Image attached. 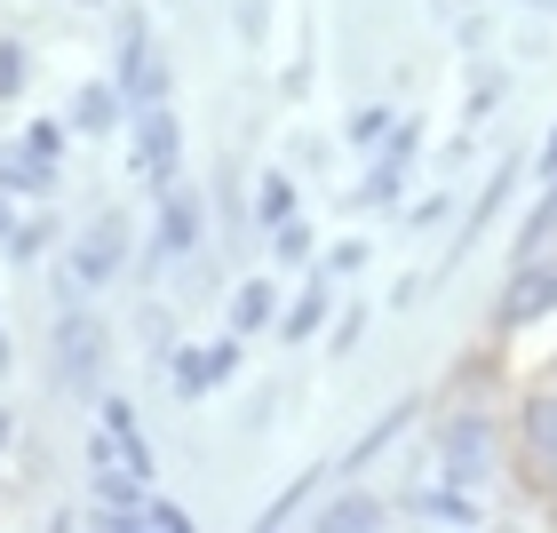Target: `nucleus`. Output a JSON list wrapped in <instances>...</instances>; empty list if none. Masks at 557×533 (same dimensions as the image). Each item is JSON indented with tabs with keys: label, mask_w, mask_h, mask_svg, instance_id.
Here are the masks:
<instances>
[{
	"label": "nucleus",
	"mask_w": 557,
	"mask_h": 533,
	"mask_svg": "<svg viewBox=\"0 0 557 533\" xmlns=\"http://www.w3.org/2000/svg\"><path fill=\"white\" fill-rule=\"evenodd\" d=\"M96 422H104V438H112V454H120V462H128V470H160V462H151V438H144V422H136V406L128 398H96Z\"/></svg>",
	"instance_id": "f8f14e48"
},
{
	"label": "nucleus",
	"mask_w": 557,
	"mask_h": 533,
	"mask_svg": "<svg viewBox=\"0 0 557 533\" xmlns=\"http://www.w3.org/2000/svg\"><path fill=\"white\" fill-rule=\"evenodd\" d=\"M430 446H438V462L454 470V486H470V494H486L494 478L510 470V422H502L478 391H470V398H446Z\"/></svg>",
	"instance_id": "f257e3e1"
},
{
	"label": "nucleus",
	"mask_w": 557,
	"mask_h": 533,
	"mask_svg": "<svg viewBox=\"0 0 557 533\" xmlns=\"http://www.w3.org/2000/svg\"><path fill=\"white\" fill-rule=\"evenodd\" d=\"M144 533H191V510H175V501H160V494H144Z\"/></svg>",
	"instance_id": "b1692460"
},
{
	"label": "nucleus",
	"mask_w": 557,
	"mask_h": 533,
	"mask_svg": "<svg viewBox=\"0 0 557 533\" xmlns=\"http://www.w3.org/2000/svg\"><path fill=\"white\" fill-rule=\"evenodd\" d=\"M326 302H335V271H311V278H302V295L278 311V335H287V343H311L319 326H326Z\"/></svg>",
	"instance_id": "ddd939ff"
},
{
	"label": "nucleus",
	"mask_w": 557,
	"mask_h": 533,
	"mask_svg": "<svg viewBox=\"0 0 557 533\" xmlns=\"http://www.w3.org/2000/svg\"><path fill=\"white\" fill-rule=\"evenodd\" d=\"M414 422H422V398H398L391 414H374V422H367V438H359V446L343 454V470H367L374 454H383V446H398V438H407Z\"/></svg>",
	"instance_id": "dca6fc26"
},
{
	"label": "nucleus",
	"mask_w": 557,
	"mask_h": 533,
	"mask_svg": "<svg viewBox=\"0 0 557 533\" xmlns=\"http://www.w3.org/2000/svg\"><path fill=\"white\" fill-rule=\"evenodd\" d=\"M48 239H57V232H48V215H33V223H24V232L9 239V263H33V256H40Z\"/></svg>",
	"instance_id": "bb28decb"
},
{
	"label": "nucleus",
	"mask_w": 557,
	"mask_h": 533,
	"mask_svg": "<svg viewBox=\"0 0 557 533\" xmlns=\"http://www.w3.org/2000/svg\"><path fill=\"white\" fill-rule=\"evenodd\" d=\"M549 191H557V184H549Z\"/></svg>",
	"instance_id": "e433bc0d"
},
{
	"label": "nucleus",
	"mask_w": 557,
	"mask_h": 533,
	"mask_svg": "<svg viewBox=\"0 0 557 533\" xmlns=\"http://www.w3.org/2000/svg\"><path fill=\"white\" fill-rule=\"evenodd\" d=\"M510 184H518V151H510V160H502V168H494V184H486V191H478V208H470V223H462V239H454V263H462V256H470V247H478V239H486V223L502 215V199H510Z\"/></svg>",
	"instance_id": "a211bd4d"
},
{
	"label": "nucleus",
	"mask_w": 557,
	"mask_h": 533,
	"mask_svg": "<svg viewBox=\"0 0 557 533\" xmlns=\"http://www.w3.org/2000/svg\"><path fill=\"white\" fill-rule=\"evenodd\" d=\"M16 144H24V151H33V160H48V168H57V160H64V128H57V120H33V128H24Z\"/></svg>",
	"instance_id": "393cba45"
},
{
	"label": "nucleus",
	"mask_w": 557,
	"mask_h": 533,
	"mask_svg": "<svg viewBox=\"0 0 557 533\" xmlns=\"http://www.w3.org/2000/svg\"><path fill=\"white\" fill-rule=\"evenodd\" d=\"M278 319V295H271V278H239L232 287V335H256V326Z\"/></svg>",
	"instance_id": "aec40b11"
},
{
	"label": "nucleus",
	"mask_w": 557,
	"mask_h": 533,
	"mask_svg": "<svg viewBox=\"0 0 557 533\" xmlns=\"http://www.w3.org/2000/svg\"><path fill=\"white\" fill-rule=\"evenodd\" d=\"M557 311V263H534V271H510L502 278V302H494V335H518Z\"/></svg>",
	"instance_id": "6e6552de"
},
{
	"label": "nucleus",
	"mask_w": 557,
	"mask_h": 533,
	"mask_svg": "<svg viewBox=\"0 0 557 533\" xmlns=\"http://www.w3.org/2000/svg\"><path fill=\"white\" fill-rule=\"evenodd\" d=\"M359 335H367V311L350 302V311L335 319V359H343V350H359Z\"/></svg>",
	"instance_id": "cd10ccee"
},
{
	"label": "nucleus",
	"mask_w": 557,
	"mask_h": 533,
	"mask_svg": "<svg viewBox=\"0 0 557 533\" xmlns=\"http://www.w3.org/2000/svg\"><path fill=\"white\" fill-rule=\"evenodd\" d=\"M16 232H24V215L9 208V191H0V256H9V239H16Z\"/></svg>",
	"instance_id": "7c9ffc66"
},
{
	"label": "nucleus",
	"mask_w": 557,
	"mask_h": 533,
	"mask_svg": "<svg viewBox=\"0 0 557 533\" xmlns=\"http://www.w3.org/2000/svg\"><path fill=\"white\" fill-rule=\"evenodd\" d=\"M534 263H557V191L542 184V208L518 223V247H510V271H534Z\"/></svg>",
	"instance_id": "2eb2a0df"
},
{
	"label": "nucleus",
	"mask_w": 557,
	"mask_h": 533,
	"mask_svg": "<svg viewBox=\"0 0 557 533\" xmlns=\"http://www.w3.org/2000/svg\"><path fill=\"white\" fill-rule=\"evenodd\" d=\"M414 151H422V120H414V112H398V128L374 144V168H367V184H359V208H391V199L407 191Z\"/></svg>",
	"instance_id": "0eeeda50"
},
{
	"label": "nucleus",
	"mask_w": 557,
	"mask_h": 533,
	"mask_svg": "<svg viewBox=\"0 0 557 533\" xmlns=\"http://www.w3.org/2000/svg\"><path fill=\"white\" fill-rule=\"evenodd\" d=\"M391 128H398V112H391V104H359V112H350V144H359V151H374Z\"/></svg>",
	"instance_id": "4be33fe9"
},
{
	"label": "nucleus",
	"mask_w": 557,
	"mask_h": 533,
	"mask_svg": "<svg viewBox=\"0 0 557 533\" xmlns=\"http://www.w3.org/2000/svg\"><path fill=\"white\" fill-rule=\"evenodd\" d=\"M57 374H64V391H81V398H96V383H104V326H96L81 302L57 319Z\"/></svg>",
	"instance_id": "423d86ee"
},
{
	"label": "nucleus",
	"mask_w": 557,
	"mask_h": 533,
	"mask_svg": "<svg viewBox=\"0 0 557 533\" xmlns=\"http://www.w3.org/2000/svg\"><path fill=\"white\" fill-rule=\"evenodd\" d=\"M232 374H239V335L232 343H208V350H175V359H168L175 398H215Z\"/></svg>",
	"instance_id": "9d476101"
},
{
	"label": "nucleus",
	"mask_w": 557,
	"mask_h": 533,
	"mask_svg": "<svg viewBox=\"0 0 557 533\" xmlns=\"http://www.w3.org/2000/svg\"><path fill=\"white\" fill-rule=\"evenodd\" d=\"M120 96H128V112L168 104V64H160V48H151V16L144 9L120 16Z\"/></svg>",
	"instance_id": "20e7f679"
},
{
	"label": "nucleus",
	"mask_w": 557,
	"mask_h": 533,
	"mask_svg": "<svg viewBox=\"0 0 557 533\" xmlns=\"http://www.w3.org/2000/svg\"><path fill=\"white\" fill-rule=\"evenodd\" d=\"M24 72H33L24 40H0V96H16V88H24Z\"/></svg>",
	"instance_id": "a878e982"
},
{
	"label": "nucleus",
	"mask_w": 557,
	"mask_h": 533,
	"mask_svg": "<svg viewBox=\"0 0 557 533\" xmlns=\"http://www.w3.org/2000/svg\"><path fill=\"white\" fill-rule=\"evenodd\" d=\"M120 120H128V96H120V80H88L81 96H72V136H112Z\"/></svg>",
	"instance_id": "4468645a"
},
{
	"label": "nucleus",
	"mask_w": 557,
	"mask_h": 533,
	"mask_svg": "<svg viewBox=\"0 0 557 533\" xmlns=\"http://www.w3.org/2000/svg\"><path fill=\"white\" fill-rule=\"evenodd\" d=\"M128 120H136V175L151 191H168L175 175H184V120H175L168 104H144Z\"/></svg>",
	"instance_id": "39448f33"
},
{
	"label": "nucleus",
	"mask_w": 557,
	"mask_h": 533,
	"mask_svg": "<svg viewBox=\"0 0 557 533\" xmlns=\"http://www.w3.org/2000/svg\"><path fill=\"white\" fill-rule=\"evenodd\" d=\"M199 239H208V208H199V191L168 184L160 191V239H151V263H184Z\"/></svg>",
	"instance_id": "1a4fd4ad"
},
{
	"label": "nucleus",
	"mask_w": 557,
	"mask_h": 533,
	"mask_svg": "<svg viewBox=\"0 0 557 533\" xmlns=\"http://www.w3.org/2000/svg\"><path fill=\"white\" fill-rule=\"evenodd\" d=\"M494 104H502V80H478V88H470V120H486Z\"/></svg>",
	"instance_id": "c756f323"
},
{
	"label": "nucleus",
	"mask_w": 557,
	"mask_h": 533,
	"mask_svg": "<svg viewBox=\"0 0 557 533\" xmlns=\"http://www.w3.org/2000/svg\"><path fill=\"white\" fill-rule=\"evenodd\" d=\"M525 9H557V0H525Z\"/></svg>",
	"instance_id": "c9c22d12"
},
{
	"label": "nucleus",
	"mask_w": 557,
	"mask_h": 533,
	"mask_svg": "<svg viewBox=\"0 0 557 533\" xmlns=\"http://www.w3.org/2000/svg\"><path fill=\"white\" fill-rule=\"evenodd\" d=\"M9 367H16V350H9V335H0V383H9Z\"/></svg>",
	"instance_id": "72a5a7b5"
},
{
	"label": "nucleus",
	"mask_w": 557,
	"mask_h": 533,
	"mask_svg": "<svg viewBox=\"0 0 557 533\" xmlns=\"http://www.w3.org/2000/svg\"><path fill=\"white\" fill-rule=\"evenodd\" d=\"M48 184H57V168H48V160H33V151H24V144H9V151H0V191H24V199H40Z\"/></svg>",
	"instance_id": "6ab92c4d"
},
{
	"label": "nucleus",
	"mask_w": 557,
	"mask_h": 533,
	"mask_svg": "<svg viewBox=\"0 0 557 533\" xmlns=\"http://www.w3.org/2000/svg\"><path fill=\"white\" fill-rule=\"evenodd\" d=\"M247 223L271 239L278 223H295V175L287 168H263V184H256V199H247Z\"/></svg>",
	"instance_id": "f3484780"
},
{
	"label": "nucleus",
	"mask_w": 557,
	"mask_h": 533,
	"mask_svg": "<svg viewBox=\"0 0 557 533\" xmlns=\"http://www.w3.org/2000/svg\"><path fill=\"white\" fill-rule=\"evenodd\" d=\"M319 486H326V470H302V478H295V486H287V494H278V501H271V510H263L256 525H287V518H295V510H302V501H311Z\"/></svg>",
	"instance_id": "412c9836"
},
{
	"label": "nucleus",
	"mask_w": 557,
	"mask_h": 533,
	"mask_svg": "<svg viewBox=\"0 0 557 533\" xmlns=\"http://www.w3.org/2000/svg\"><path fill=\"white\" fill-rule=\"evenodd\" d=\"M510 462L534 494H557V383H534L510 414Z\"/></svg>",
	"instance_id": "f03ea898"
},
{
	"label": "nucleus",
	"mask_w": 557,
	"mask_h": 533,
	"mask_svg": "<svg viewBox=\"0 0 557 533\" xmlns=\"http://www.w3.org/2000/svg\"><path fill=\"white\" fill-rule=\"evenodd\" d=\"M239 33H247V40L263 33V0H239Z\"/></svg>",
	"instance_id": "2f4dec72"
},
{
	"label": "nucleus",
	"mask_w": 557,
	"mask_h": 533,
	"mask_svg": "<svg viewBox=\"0 0 557 533\" xmlns=\"http://www.w3.org/2000/svg\"><path fill=\"white\" fill-rule=\"evenodd\" d=\"M359 263H367V239H343V247H335V256H326L319 271H335V278H350V271H359Z\"/></svg>",
	"instance_id": "c85d7f7f"
},
{
	"label": "nucleus",
	"mask_w": 557,
	"mask_h": 533,
	"mask_svg": "<svg viewBox=\"0 0 557 533\" xmlns=\"http://www.w3.org/2000/svg\"><path fill=\"white\" fill-rule=\"evenodd\" d=\"M534 175H542V184H557V128H549V144H542V160H534Z\"/></svg>",
	"instance_id": "473e14b6"
},
{
	"label": "nucleus",
	"mask_w": 557,
	"mask_h": 533,
	"mask_svg": "<svg viewBox=\"0 0 557 533\" xmlns=\"http://www.w3.org/2000/svg\"><path fill=\"white\" fill-rule=\"evenodd\" d=\"M120 263H128V215H96L88 223V239L72 247V263H64V302H81L96 287H112Z\"/></svg>",
	"instance_id": "7ed1b4c3"
},
{
	"label": "nucleus",
	"mask_w": 557,
	"mask_h": 533,
	"mask_svg": "<svg viewBox=\"0 0 557 533\" xmlns=\"http://www.w3.org/2000/svg\"><path fill=\"white\" fill-rule=\"evenodd\" d=\"M271 256H278V263H311V223H302V215L278 223V232H271Z\"/></svg>",
	"instance_id": "5701e85b"
},
{
	"label": "nucleus",
	"mask_w": 557,
	"mask_h": 533,
	"mask_svg": "<svg viewBox=\"0 0 557 533\" xmlns=\"http://www.w3.org/2000/svg\"><path fill=\"white\" fill-rule=\"evenodd\" d=\"M383 525H391V501L367 494V486L326 494V510H319V533H383Z\"/></svg>",
	"instance_id": "9b49d317"
},
{
	"label": "nucleus",
	"mask_w": 557,
	"mask_h": 533,
	"mask_svg": "<svg viewBox=\"0 0 557 533\" xmlns=\"http://www.w3.org/2000/svg\"><path fill=\"white\" fill-rule=\"evenodd\" d=\"M9 438H16V422H9V406H0V454H9Z\"/></svg>",
	"instance_id": "f704fd0d"
}]
</instances>
